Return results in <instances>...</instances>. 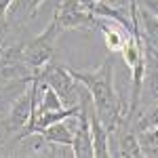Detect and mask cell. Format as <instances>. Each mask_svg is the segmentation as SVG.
Instances as JSON below:
<instances>
[{"label": "cell", "instance_id": "obj_1", "mask_svg": "<svg viewBox=\"0 0 158 158\" xmlns=\"http://www.w3.org/2000/svg\"><path fill=\"white\" fill-rule=\"evenodd\" d=\"M70 72H72V76L76 78L78 85L86 86L101 122L106 124L108 133H112L116 129V124L120 122V118L127 114V108H129L124 103V99L116 93V86H114V61H112V57H108L93 72H82V70H70Z\"/></svg>", "mask_w": 158, "mask_h": 158}, {"label": "cell", "instance_id": "obj_2", "mask_svg": "<svg viewBox=\"0 0 158 158\" xmlns=\"http://www.w3.org/2000/svg\"><path fill=\"white\" fill-rule=\"evenodd\" d=\"M38 86H40V76L36 74V76L25 85V89L21 91V95H17V97L13 99L9 110L4 112V116H2V131L17 135L27 127V122H30L34 110H36Z\"/></svg>", "mask_w": 158, "mask_h": 158}, {"label": "cell", "instance_id": "obj_3", "mask_svg": "<svg viewBox=\"0 0 158 158\" xmlns=\"http://www.w3.org/2000/svg\"><path fill=\"white\" fill-rule=\"evenodd\" d=\"M61 34V27L57 25L55 19H51L49 25L44 27L42 34H38L32 40H25L23 42V61L27 65V70L34 74H40V70L53 61L55 55V42Z\"/></svg>", "mask_w": 158, "mask_h": 158}, {"label": "cell", "instance_id": "obj_4", "mask_svg": "<svg viewBox=\"0 0 158 158\" xmlns=\"http://www.w3.org/2000/svg\"><path fill=\"white\" fill-rule=\"evenodd\" d=\"M53 19L57 21L61 32H65V30L91 32L99 25V17L93 11H89L85 4H80L78 0H61L55 6Z\"/></svg>", "mask_w": 158, "mask_h": 158}, {"label": "cell", "instance_id": "obj_5", "mask_svg": "<svg viewBox=\"0 0 158 158\" xmlns=\"http://www.w3.org/2000/svg\"><path fill=\"white\" fill-rule=\"evenodd\" d=\"M23 42H2L0 44V80L2 82H17V80H32L34 74L27 70L23 61Z\"/></svg>", "mask_w": 158, "mask_h": 158}, {"label": "cell", "instance_id": "obj_6", "mask_svg": "<svg viewBox=\"0 0 158 158\" xmlns=\"http://www.w3.org/2000/svg\"><path fill=\"white\" fill-rule=\"evenodd\" d=\"M40 80L42 82H47L49 86L55 89V93L61 97L63 101V106H74V103H78V101H74V97L78 95V91H76V78L72 76V72L68 70V68H63L59 63H47L42 70H40Z\"/></svg>", "mask_w": 158, "mask_h": 158}, {"label": "cell", "instance_id": "obj_7", "mask_svg": "<svg viewBox=\"0 0 158 158\" xmlns=\"http://www.w3.org/2000/svg\"><path fill=\"white\" fill-rule=\"evenodd\" d=\"M86 106V114H89V127H91V139H93V158H110V133L106 129V124L101 122L97 110L93 106V99L89 93H82Z\"/></svg>", "mask_w": 158, "mask_h": 158}, {"label": "cell", "instance_id": "obj_8", "mask_svg": "<svg viewBox=\"0 0 158 158\" xmlns=\"http://www.w3.org/2000/svg\"><path fill=\"white\" fill-rule=\"evenodd\" d=\"M72 156L74 158H93V139H91V127H89V114H86L85 99L80 95V112H78V124L72 139Z\"/></svg>", "mask_w": 158, "mask_h": 158}, {"label": "cell", "instance_id": "obj_9", "mask_svg": "<svg viewBox=\"0 0 158 158\" xmlns=\"http://www.w3.org/2000/svg\"><path fill=\"white\" fill-rule=\"evenodd\" d=\"M76 124H78V116H70V118H63V120L55 122V124H51V127H47V129H42L40 135H42L49 143H57V146L72 148V139H74Z\"/></svg>", "mask_w": 158, "mask_h": 158}, {"label": "cell", "instance_id": "obj_10", "mask_svg": "<svg viewBox=\"0 0 158 158\" xmlns=\"http://www.w3.org/2000/svg\"><path fill=\"white\" fill-rule=\"evenodd\" d=\"M44 0H13L9 11H6V19L11 27L15 23H23V21H32L36 19L38 15V9Z\"/></svg>", "mask_w": 158, "mask_h": 158}, {"label": "cell", "instance_id": "obj_11", "mask_svg": "<svg viewBox=\"0 0 158 158\" xmlns=\"http://www.w3.org/2000/svg\"><path fill=\"white\" fill-rule=\"evenodd\" d=\"M137 141H139L141 156H158V127L137 131Z\"/></svg>", "mask_w": 158, "mask_h": 158}, {"label": "cell", "instance_id": "obj_12", "mask_svg": "<svg viewBox=\"0 0 158 158\" xmlns=\"http://www.w3.org/2000/svg\"><path fill=\"white\" fill-rule=\"evenodd\" d=\"M158 127V101L148 108L146 112H139L137 118H135V129L137 131H143V129H156Z\"/></svg>", "mask_w": 158, "mask_h": 158}, {"label": "cell", "instance_id": "obj_13", "mask_svg": "<svg viewBox=\"0 0 158 158\" xmlns=\"http://www.w3.org/2000/svg\"><path fill=\"white\" fill-rule=\"evenodd\" d=\"M137 4L143 6V9H148V11L158 19V0H137Z\"/></svg>", "mask_w": 158, "mask_h": 158}, {"label": "cell", "instance_id": "obj_14", "mask_svg": "<svg viewBox=\"0 0 158 158\" xmlns=\"http://www.w3.org/2000/svg\"><path fill=\"white\" fill-rule=\"evenodd\" d=\"M30 82V80H27ZM17 85H25V80H17V82H2L0 80V95H4V93H15V86Z\"/></svg>", "mask_w": 158, "mask_h": 158}, {"label": "cell", "instance_id": "obj_15", "mask_svg": "<svg viewBox=\"0 0 158 158\" xmlns=\"http://www.w3.org/2000/svg\"><path fill=\"white\" fill-rule=\"evenodd\" d=\"M9 30H11V23H9V19L4 17V19H0V44L6 40V34H9Z\"/></svg>", "mask_w": 158, "mask_h": 158}, {"label": "cell", "instance_id": "obj_16", "mask_svg": "<svg viewBox=\"0 0 158 158\" xmlns=\"http://www.w3.org/2000/svg\"><path fill=\"white\" fill-rule=\"evenodd\" d=\"M13 0H0V19H4L6 17V11H9V6H11Z\"/></svg>", "mask_w": 158, "mask_h": 158}, {"label": "cell", "instance_id": "obj_17", "mask_svg": "<svg viewBox=\"0 0 158 158\" xmlns=\"http://www.w3.org/2000/svg\"><path fill=\"white\" fill-rule=\"evenodd\" d=\"M0 133H2V116H0Z\"/></svg>", "mask_w": 158, "mask_h": 158}]
</instances>
